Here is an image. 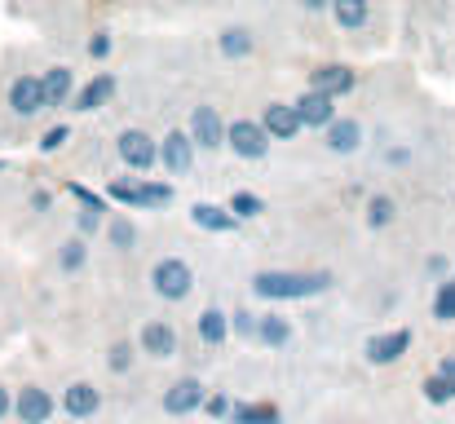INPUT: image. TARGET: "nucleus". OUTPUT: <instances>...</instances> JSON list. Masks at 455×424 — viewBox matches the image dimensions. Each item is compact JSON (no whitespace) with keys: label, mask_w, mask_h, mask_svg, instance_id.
Masks as SVG:
<instances>
[{"label":"nucleus","mask_w":455,"mask_h":424,"mask_svg":"<svg viewBox=\"0 0 455 424\" xmlns=\"http://www.w3.org/2000/svg\"><path fill=\"white\" fill-rule=\"evenodd\" d=\"M195 407H204V385L190 380V376L177 380V385L164 394V412H168V416H190Z\"/></svg>","instance_id":"6e6552de"},{"label":"nucleus","mask_w":455,"mask_h":424,"mask_svg":"<svg viewBox=\"0 0 455 424\" xmlns=\"http://www.w3.org/2000/svg\"><path fill=\"white\" fill-rule=\"evenodd\" d=\"M89 53H93V58H107V53H111V36H107V31H98V36L89 40Z\"/></svg>","instance_id":"f704fd0d"},{"label":"nucleus","mask_w":455,"mask_h":424,"mask_svg":"<svg viewBox=\"0 0 455 424\" xmlns=\"http://www.w3.org/2000/svg\"><path fill=\"white\" fill-rule=\"evenodd\" d=\"M331 13H336V22H340L345 31H358V27H367L371 4H367V0H331Z\"/></svg>","instance_id":"6ab92c4d"},{"label":"nucleus","mask_w":455,"mask_h":424,"mask_svg":"<svg viewBox=\"0 0 455 424\" xmlns=\"http://www.w3.org/2000/svg\"><path fill=\"white\" fill-rule=\"evenodd\" d=\"M226 332H230V323H226L221 309H204V314H199V336H204L208 345H221Z\"/></svg>","instance_id":"4be33fe9"},{"label":"nucleus","mask_w":455,"mask_h":424,"mask_svg":"<svg viewBox=\"0 0 455 424\" xmlns=\"http://www.w3.org/2000/svg\"><path fill=\"white\" fill-rule=\"evenodd\" d=\"M438 372H447V376H455V358H443V367Z\"/></svg>","instance_id":"a19ab883"},{"label":"nucleus","mask_w":455,"mask_h":424,"mask_svg":"<svg viewBox=\"0 0 455 424\" xmlns=\"http://www.w3.org/2000/svg\"><path fill=\"white\" fill-rule=\"evenodd\" d=\"M168 199H172V186H155V181L138 186V208H164Z\"/></svg>","instance_id":"bb28decb"},{"label":"nucleus","mask_w":455,"mask_h":424,"mask_svg":"<svg viewBox=\"0 0 455 424\" xmlns=\"http://www.w3.org/2000/svg\"><path fill=\"white\" fill-rule=\"evenodd\" d=\"M62 407H67V416L89 420V416L102 407V398H98V389H93V385H71V389H67V398H62Z\"/></svg>","instance_id":"dca6fc26"},{"label":"nucleus","mask_w":455,"mask_h":424,"mask_svg":"<svg viewBox=\"0 0 455 424\" xmlns=\"http://www.w3.org/2000/svg\"><path fill=\"white\" fill-rule=\"evenodd\" d=\"M40 80H44V98H49V107L67 102V93H71V84H76L67 67H49V71H44Z\"/></svg>","instance_id":"412c9836"},{"label":"nucleus","mask_w":455,"mask_h":424,"mask_svg":"<svg viewBox=\"0 0 455 424\" xmlns=\"http://www.w3.org/2000/svg\"><path fill=\"white\" fill-rule=\"evenodd\" d=\"M13 412H18V420L22 424H44L49 416H53V398H49L44 389H22L18 403H13Z\"/></svg>","instance_id":"f8f14e48"},{"label":"nucleus","mask_w":455,"mask_h":424,"mask_svg":"<svg viewBox=\"0 0 455 424\" xmlns=\"http://www.w3.org/2000/svg\"><path fill=\"white\" fill-rule=\"evenodd\" d=\"M367 221H371L376 230H385V226L394 221V199H389V195H376V199L367 204Z\"/></svg>","instance_id":"cd10ccee"},{"label":"nucleus","mask_w":455,"mask_h":424,"mask_svg":"<svg viewBox=\"0 0 455 424\" xmlns=\"http://www.w3.org/2000/svg\"><path fill=\"white\" fill-rule=\"evenodd\" d=\"M111 244H116V248H133V244H138V230H133V221L116 217V221H111Z\"/></svg>","instance_id":"c756f323"},{"label":"nucleus","mask_w":455,"mask_h":424,"mask_svg":"<svg viewBox=\"0 0 455 424\" xmlns=\"http://www.w3.org/2000/svg\"><path fill=\"white\" fill-rule=\"evenodd\" d=\"M235 424H279V407H270V403H243V407H235Z\"/></svg>","instance_id":"5701e85b"},{"label":"nucleus","mask_w":455,"mask_h":424,"mask_svg":"<svg viewBox=\"0 0 455 424\" xmlns=\"http://www.w3.org/2000/svg\"><path fill=\"white\" fill-rule=\"evenodd\" d=\"M327 275H288V270H266L252 279V292L266 300H297V296H318L327 287Z\"/></svg>","instance_id":"f257e3e1"},{"label":"nucleus","mask_w":455,"mask_h":424,"mask_svg":"<svg viewBox=\"0 0 455 424\" xmlns=\"http://www.w3.org/2000/svg\"><path fill=\"white\" fill-rule=\"evenodd\" d=\"M434 318L438 323H455V279H447L434 296Z\"/></svg>","instance_id":"a878e982"},{"label":"nucleus","mask_w":455,"mask_h":424,"mask_svg":"<svg viewBox=\"0 0 455 424\" xmlns=\"http://www.w3.org/2000/svg\"><path fill=\"white\" fill-rule=\"evenodd\" d=\"M305 9H309V13H318V9H327V4H331V0H301Z\"/></svg>","instance_id":"ea45409f"},{"label":"nucleus","mask_w":455,"mask_h":424,"mask_svg":"<svg viewBox=\"0 0 455 424\" xmlns=\"http://www.w3.org/2000/svg\"><path fill=\"white\" fill-rule=\"evenodd\" d=\"M309 89L340 98V93H349V89H354V71H349V67H340V62H327V67H318V71L309 76Z\"/></svg>","instance_id":"9d476101"},{"label":"nucleus","mask_w":455,"mask_h":424,"mask_svg":"<svg viewBox=\"0 0 455 424\" xmlns=\"http://www.w3.org/2000/svg\"><path fill=\"white\" fill-rule=\"evenodd\" d=\"M107 195H111L116 204H133V208H138V186H129V181H116Z\"/></svg>","instance_id":"2f4dec72"},{"label":"nucleus","mask_w":455,"mask_h":424,"mask_svg":"<svg viewBox=\"0 0 455 424\" xmlns=\"http://www.w3.org/2000/svg\"><path fill=\"white\" fill-rule=\"evenodd\" d=\"M67 138H71L67 129H49V133H44V141H40V150H58V146H62Z\"/></svg>","instance_id":"c9c22d12"},{"label":"nucleus","mask_w":455,"mask_h":424,"mask_svg":"<svg viewBox=\"0 0 455 424\" xmlns=\"http://www.w3.org/2000/svg\"><path fill=\"white\" fill-rule=\"evenodd\" d=\"M226 141H230L235 155H243V159H261V155L270 150V129L257 124V120H235V124L226 129Z\"/></svg>","instance_id":"f03ea898"},{"label":"nucleus","mask_w":455,"mask_h":424,"mask_svg":"<svg viewBox=\"0 0 455 424\" xmlns=\"http://www.w3.org/2000/svg\"><path fill=\"white\" fill-rule=\"evenodd\" d=\"M62 266H67V270H80V266H84V244H80V239L62 244Z\"/></svg>","instance_id":"7c9ffc66"},{"label":"nucleus","mask_w":455,"mask_h":424,"mask_svg":"<svg viewBox=\"0 0 455 424\" xmlns=\"http://www.w3.org/2000/svg\"><path fill=\"white\" fill-rule=\"evenodd\" d=\"M71 195H76V199H80V204H89V208H93V212H102V199H98V195H89V190H84V186H71Z\"/></svg>","instance_id":"e433bc0d"},{"label":"nucleus","mask_w":455,"mask_h":424,"mask_svg":"<svg viewBox=\"0 0 455 424\" xmlns=\"http://www.w3.org/2000/svg\"><path fill=\"white\" fill-rule=\"evenodd\" d=\"M425 398H429V403H438V407H443V403H451L455 398V376H447V372L429 376V380H425Z\"/></svg>","instance_id":"393cba45"},{"label":"nucleus","mask_w":455,"mask_h":424,"mask_svg":"<svg viewBox=\"0 0 455 424\" xmlns=\"http://www.w3.org/2000/svg\"><path fill=\"white\" fill-rule=\"evenodd\" d=\"M111 93H116V76H93V80L76 93V111H98V107L111 102Z\"/></svg>","instance_id":"2eb2a0df"},{"label":"nucleus","mask_w":455,"mask_h":424,"mask_svg":"<svg viewBox=\"0 0 455 424\" xmlns=\"http://www.w3.org/2000/svg\"><path fill=\"white\" fill-rule=\"evenodd\" d=\"M297 111H301L305 129H327L331 120H336V107H331V93H318V89H309L301 102H297Z\"/></svg>","instance_id":"9b49d317"},{"label":"nucleus","mask_w":455,"mask_h":424,"mask_svg":"<svg viewBox=\"0 0 455 424\" xmlns=\"http://www.w3.org/2000/svg\"><path fill=\"white\" fill-rule=\"evenodd\" d=\"M204 407H208V416H212V420H221V416L230 412V398H226V394H217V398H204Z\"/></svg>","instance_id":"72a5a7b5"},{"label":"nucleus","mask_w":455,"mask_h":424,"mask_svg":"<svg viewBox=\"0 0 455 424\" xmlns=\"http://www.w3.org/2000/svg\"><path fill=\"white\" fill-rule=\"evenodd\" d=\"M9 107H13L18 116H36V111H44V107H49V98H44V80H40V76H18V80L9 84Z\"/></svg>","instance_id":"20e7f679"},{"label":"nucleus","mask_w":455,"mask_h":424,"mask_svg":"<svg viewBox=\"0 0 455 424\" xmlns=\"http://www.w3.org/2000/svg\"><path fill=\"white\" fill-rule=\"evenodd\" d=\"M151 283L164 300H181V296L190 292V266L177 261V257H164V261L151 270Z\"/></svg>","instance_id":"7ed1b4c3"},{"label":"nucleus","mask_w":455,"mask_h":424,"mask_svg":"<svg viewBox=\"0 0 455 424\" xmlns=\"http://www.w3.org/2000/svg\"><path fill=\"white\" fill-rule=\"evenodd\" d=\"M230 212H235L239 221H248V217H257V212H261V199H257V195H248V190H239V195L230 199Z\"/></svg>","instance_id":"c85d7f7f"},{"label":"nucleus","mask_w":455,"mask_h":424,"mask_svg":"<svg viewBox=\"0 0 455 424\" xmlns=\"http://www.w3.org/2000/svg\"><path fill=\"white\" fill-rule=\"evenodd\" d=\"M327 146H331L336 155L358 150V146H363V129H358V120H331V124H327Z\"/></svg>","instance_id":"f3484780"},{"label":"nucleus","mask_w":455,"mask_h":424,"mask_svg":"<svg viewBox=\"0 0 455 424\" xmlns=\"http://www.w3.org/2000/svg\"><path fill=\"white\" fill-rule=\"evenodd\" d=\"M190 217H195V226L217 230V235H226V230H235V226H239V217H235L230 208H212V204H195V208H190Z\"/></svg>","instance_id":"a211bd4d"},{"label":"nucleus","mask_w":455,"mask_h":424,"mask_svg":"<svg viewBox=\"0 0 455 424\" xmlns=\"http://www.w3.org/2000/svg\"><path fill=\"white\" fill-rule=\"evenodd\" d=\"M261 124L270 129V138H279V141H292L305 129L301 111H297V107H283V102L266 107V120H261Z\"/></svg>","instance_id":"1a4fd4ad"},{"label":"nucleus","mask_w":455,"mask_h":424,"mask_svg":"<svg viewBox=\"0 0 455 424\" xmlns=\"http://www.w3.org/2000/svg\"><path fill=\"white\" fill-rule=\"evenodd\" d=\"M235 327L252 336V332H257V318H252V314H235Z\"/></svg>","instance_id":"4c0bfd02"},{"label":"nucleus","mask_w":455,"mask_h":424,"mask_svg":"<svg viewBox=\"0 0 455 424\" xmlns=\"http://www.w3.org/2000/svg\"><path fill=\"white\" fill-rule=\"evenodd\" d=\"M257 336L266 340V345H288V336H292V327H288V318H261L257 323Z\"/></svg>","instance_id":"b1692460"},{"label":"nucleus","mask_w":455,"mask_h":424,"mask_svg":"<svg viewBox=\"0 0 455 424\" xmlns=\"http://www.w3.org/2000/svg\"><path fill=\"white\" fill-rule=\"evenodd\" d=\"M9 412H13V398H9V394H4V385H0V420H4Z\"/></svg>","instance_id":"58836bf2"},{"label":"nucleus","mask_w":455,"mask_h":424,"mask_svg":"<svg viewBox=\"0 0 455 424\" xmlns=\"http://www.w3.org/2000/svg\"><path fill=\"white\" fill-rule=\"evenodd\" d=\"M407 349H411V332H407V327H398V332H385V336H371V340H367V358H371L376 367L398 363Z\"/></svg>","instance_id":"39448f33"},{"label":"nucleus","mask_w":455,"mask_h":424,"mask_svg":"<svg viewBox=\"0 0 455 424\" xmlns=\"http://www.w3.org/2000/svg\"><path fill=\"white\" fill-rule=\"evenodd\" d=\"M217 44H221V53H226V58H248L257 40H252V31H248V27H226V31L217 36Z\"/></svg>","instance_id":"aec40b11"},{"label":"nucleus","mask_w":455,"mask_h":424,"mask_svg":"<svg viewBox=\"0 0 455 424\" xmlns=\"http://www.w3.org/2000/svg\"><path fill=\"white\" fill-rule=\"evenodd\" d=\"M190 159H195V138H186V133H168L164 138V168L172 177L190 172Z\"/></svg>","instance_id":"ddd939ff"},{"label":"nucleus","mask_w":455,"mask_h":424,"mask_svg":"<svg viewBox=\"0 0 455 424\" xmlns=\"http://www.w3.org/2000/svg\"><path fill=\"white\" fill-rule=\"evenodd\" d=\"M190 138H195V146H208V150H217V146L226 141V120H221L212 107H195Z\"/></svg>","instance_id":"0eeeda50"},{"label":"nucleus","mask_w":455,"mask_h":424,"mask_svg":"<svg viewBox=\"0 0 455 424\" xmlns=\"http://www.w3.org/2000/svg\"><path fill=\"white\" fill-rule=\"evenodd\" d=\"M142 349H147L151 358H172V354H177V332H172L168 323H147V327H142Z\"/></svg>","instance_id":"4468645a"},{"label":"nucleus","mask_w":455,"mask_h":424,"mask_svg":"<svg viewBox=\"0 0 455 424\" xmlns=\"http://www.w3.org/2000/svg\"><path fill=\"white\" fill-rule=\"evenodd\" d=\"M155 141L142 133V129H129V133H120V159L129 164V168H138V172H151L155 164Z\"/></svg>","instance_id":"423d86ee"},{"label":"nucleus","mask_w":455,"mask_h":424,"mask_svg":"<svg viewBox=\"0 0 455 424\" xmlns=\"http://www.w3.org/2000/svg\"><path fill=\"white\" fill-rule=\"evenodd\" d=\"M129 363H133V349H129V345H116V349H111V367H116V372H129Z\"/></svg>","instance_id":"473e14b6"}]
</instances>
